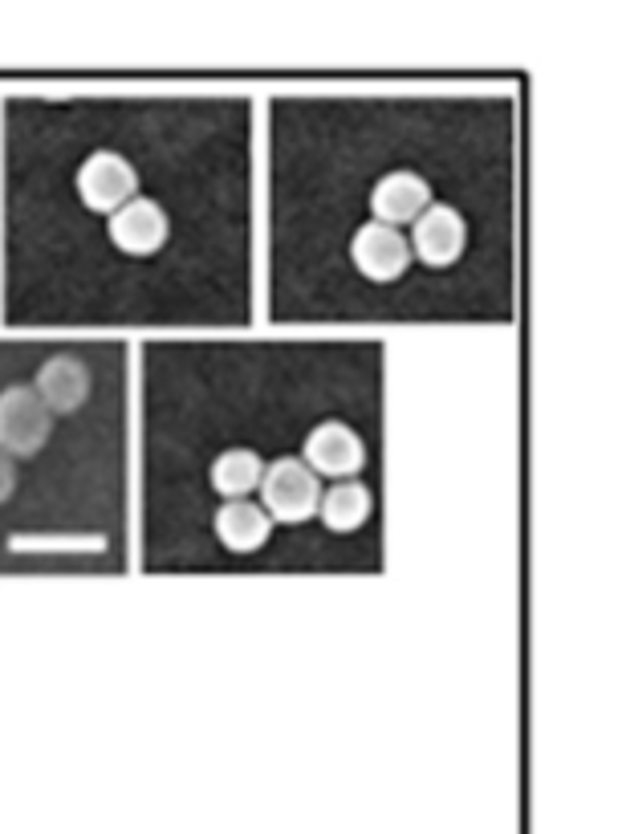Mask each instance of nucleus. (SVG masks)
Listing matches in <instances>:
<instances>
[{
    "mask_svg": "<svg viewBox=\"0 0 618 834\" xmlns=\"http://www.w3.org/2000/svg\"><path fill=\"white\" fill-rule=\"evenodd\" d=\"M127 550V346L0 338V570H102Z\"/></svg>",
    "mask_w": 618,
    "mask_h": 834,
    "instance_id": "f257e3e1",
    "label": "nucleus"
},
{
    "mask_svg": "<svg viewBox=\"0 0 618 834\" xmlns=\"http://www.w3.org/2000/svg\"><path fill=\"white\" fill-rule=\"evenodd\" d=\"M322 476H314L305 468L301 456H277L265 464V476H261V489H257V505L269 513L273 525H301V521H314L318 517V505H322Z\"/></svg>",
    "mask_w": 618,
    "mask_h": 834,
    "instance_id": "f03ea898",
    "label": "nucleus"
},
{
    "mask_svg": "<svg viewBox=\"0 0 618 834\" xmlns=\"http://www.w3.org/2000/svg\"><path fill=\"white\" fill-rule=\"evenodd\" d=\"M350 261H354V269H358L366 281H375V285H395V281L411 269L415 257H411V245H407V232L366 220V224H358V232L350 236Z\"/></svg>",
    "mask_w": 618,
    "mask_h": 834,
    "instance_id": "7ed1b4c3",
    "label": "nucleus"
},
{
    "mask_svg": "<svg viewBox=\"0 0 618 834\" xmlns=\"http://www.w3.org/2000/svg\"><path fill=\"white\" fill-rule=\"evenodd\" d=\"M431 204H436V192H431V184L411 167H395V171L379 175L375 188H370V216H375V224H387L399 232L411 228Z\"/></svg>",
    "mask_w": 618,
    "mask_h": 834,
    "instance_id": "20e7f679",
    "label": "nucleus"
},
{
    "mask_svg": "<svg viewBox=\"0 0 618 834\" xmlns=\"http://www.w3.org/2000/svg\"><path fill=\"white\" fill-rule=\"evenodd\" d=\"M407 245H411V257H419L423 265L431 269H448L464 257L468 249V220L452 208V204H431L415 224H411V236H407Z\"/></svg>",
    "mask_w": 618,
    "mask_h": 834,
    "instance_id": "39448f33",
    "label": "nucleus"
},
{
    "mask_svg": "<svg viewBox=\"0 0 618 834\" xmlns=\"http://www.w3.org/2000/svg\"><path fill=\"white\" fill-rule=\"evenodd\" d=\"M301 460L314 476H334V481H350V476L366 464V444L358 432L342 420H326L301 440Z\"/></svg>",
    "mask_w": 618,
    "mask_h": 834,
    "instance_id": "423d86ee",
    "label": "nucleus"
},
{
    "mask_svg": "<svg viewBox=\"0 0 618 834\" xmlns=\"http://www.w3.org/2000/svg\"><path fill=\"white\" fill-rule=\"evenodd\" d=\"M212 525H216V538L232 554H253L273 538V521L257 501H224Z\"/></svg>",
    "mask_w": 618,
    "mask_h": 834,
    "instance_id": "0eeeda50",
    "label": "nucleus"
},
{
    "mask_svg": "<svg viewBox=\"0 0 618 834\" xmlns=\"http://www.w3.org/2000/svg\"><path fill=\"white\" fill-rule=\"evenodd\" d=\"M265 456L253 448H228L216 456V464L208 468V489L224 501H253V493L261 489L265 476Z\"/></svg>",
    "mask_w": 618,
    "mask_h": 834,
    "instance_id": "6e6552de",
    "label": "nucleus"
},
{
    "mask_svg": "<svg viewBox=\"0 0 618 834\" xmlns=\"http://www.w3.org/2000/svg\"><path fill=\"white\" fill-rule=\"evenodd\" d=\"M370 509H375V497H370V485L362 481H334L326 493H322V505H318V517L334 529V533H354Z\"/></svg>",
    "mask_w": 618,
    "mask_h": 834,
    "instance_id": "1a4fd4ad",
    "label": "nucleus"
}]
</instances>
